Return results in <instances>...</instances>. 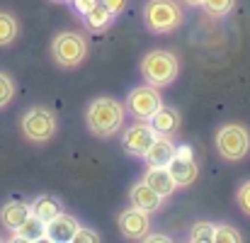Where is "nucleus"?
Masks as SVG:
<instances>
[{
	"label": "nucleus",
	"instance_id": "obj_1",
	"mask_svg": "<svg viewBox=\"0 0 250 243\" xmlns=\"http://www.w3.org/2000/svg\"><path fill=\"white\" fill-rule=\"evenodd\" d=\"M124 119H126V107L122 102H117L114 97H95L85 112L87 129L97 139L114 136L124 127Z\"/></svg>",
	"mask_w": 250,
	"mask_h": 243
},
{
	"label": "nucleus",
	"instance_id": "obj_6",
	"mask_svg": "<svg viewBox=\"0 0 250 243\" xmlns=\"http://www.w3.org/2000/svg\"><path fill=\"white\" fill-rule=\"evenodd\" d=\"M51 56L61 68H76L87 56V39L78 32H61L51 42Z\"/></svg>",
	"mask_w": 250,
	"mask_h": 243
},
{
	"label": "nucleus",
	"instance_id": "obj_27",
	"mask_svg": "<svg viewBox=\"0 0 250 243\" xmlns=\"http://www.w3.org/2000/svg\"><path fill=\"white\" fill-rule=\"evenodd\" d=\"M102 7H107L109 12H112V17H117L124 7H126V0H97Z\"/></svg>",
	"mask_w": 250,
	"mask_h": 243
},
{
	"label": "nucleus",
	"instance_id": "obj_29",
	"mask_svg": "<svg viewBox=\"0 0 250 243\" xmlns=\"http://www.w3.org/2000/svg\"><path fill=\"white\" fill-rule=\"evenodd\" d=\"M144 241H153V243H166V241H170V236H167V234H151V231H148V234H146V236H144Z\"/></svg>",
	"mask_w": 250,
	"mask_h": 243
},
{
	"label": "nucleus",
	"instance_id": "obj_11",
	"mask_svg": "<svg viewBox=\"0 0 250 243\" xmlns=\"http://www.w3.org/2000/svg\"><path fill=\"white\" fill-rule=\"evenodd\" d=\"M148 124L153 127V132L158 134V136H175L177 134V129H180V124H182V117H180V112L175 110V107H166V105H161L158 110H156V114L148 119Z\"/></svg>",
	"mask_w": 250,
	"mask_h": 243
},
{
	"label": "nucleus",
	"instance_id": "obj_30",
	"mask_svg": "<svg viewBox=\"0 0 250 243\" xmlns=\"http://www.w3.org/2000/svg\"><path fill=\"white\" fill-rule=\"evenodd\" d=\"M182 2H185L187 7H202V2H204V0H182Z\"/></svg>",
	"mask_w": 250,
	"mask_h": 243
},
{
	"label": "nucleus",
	"instance_id": "obj_7",
	"mask_svg": "<svg viewBox=\"0 0 250 243\" xmlns=\"http://www.w3.org/2000/svg\"><path fill=\"white\" fill-rule=\"evenodd\" d=\"M161 105H163V97H161L158 88H156V85H148V83L134 88V90L129 92L126 102H124L126 112H129L131 117H136V119H144V122H148Z\"/></svg>",
	"mask_w": 250,
	"mask_h": 243
},
{
	"label": "nucleus",
	"instance_id": "obj_24",
	"mask_svg": "<svg viewBox=\"0 0 250 243\" xmlns=\"http://www.w3.org/2000/svg\"><path fill=\"white\" fill-rule=\"evenodd\" d=\"M12 97H15V81L0 71V110L7 107L12 102Z\"/></svg>",
	"mask_w": 250,
	"mask_h": 243
},
{
	"label": "nucleus",
	"instance_id": "obj_21",
	"mask_svg": "<svg viewBox=\"0 0 250 243\" xmlns=\"http://www.w3.org/2000/svg\"><path fill=\"white\" fill-rule=\"evenodd\" d=\"M214 229H216V224H211V221H197V224L189 229V241L192 243H211L214 241Z\"/></svg>",
	"mask_w": 250,
	"mask_h": 243
},
{
	"label": "nucleus",
	"instance_id": "obj_13",
	"mask_svg": "<svg viewBox=\"0 0 250 243\" xmlns=\"http://www.w3.org/2000/svg\"><path fill=\"white\" fill-rule=\"evenodd\" d=\"M167 170L175 180L177 187H187L197 180L199 175V168H197V161L194 158H180V156H172V161L167 163Z\"/></svg>",
	"mask_w": 250,
	"mask_h": 243
},
{
	"label": "nucleus",
	"instance_id": "obj_26",
	"mask_svg": "<svg viewBox=\"0 0 250 243\" xmlns=\"http://www.w3.org/2000/svg\"><path fill=\"white\" fill-rule=\"evenodd\" d=\"M85 241L97 243V241H100V234H97V231H92V229H85V226H81V229L76 231V236H73V243H85Z\"/></svg>",
	"mask_w": 250,
	"mask_h": 243
},
{
	"label": "nucleus",
	"instance_id": "obj_10",
	"mask_svg": "<svg viewBox=\"0 0 250 243\" xmlns=\"http://www.w3.org/2000/svg\"><path fill=\"white\" fill-rule=\"evenodd\" d=\"M81 229L78 219L61 212L59 217H54L49 224H46V241L51 243H73V236L76 231Z\"/></svg>",
	"mask_w": 250,
	"mask_h": 243
},
{
	"label": "nucleus",
	"instance_id": "obj_17",
	"mask_svg": "<svg viewBox=\"0 0 250 243\" xmlns=\"http://www.w3.org/2000/svg\"><path fill=\"white\" fill-rule=\"evenodd\" d=\"M172 156H175L172 139L170 136H156L153 144H151V149L146 151L144 161H146V165H167V163L172 161Z\"/></svg>",
	"mask_w": 250,
	"mask_h": 243
},
{
	"label": "nucleus",
	"instance_id": "obj_4",
	"mask_svg": "<svg viewBox=\"0 0 250 243\" xmlns=\"http://www.w3.org/2000/svg\"><path fill=\"white\" fill-rule=\"evenodd\" d=\"M216 151L224 161H243L250 151V132L243 124H224L214 136Z\"/></svg>",
	"mask_w": 250,
	"mask_h": 243
},
{
	"label": "nucleus",
	"instance_id": "obj_31",
	"mask_svg": "<svg viewBox=\"0 0 250 243\" xmlns=\"http://www.w3.org/2000/svg\"><path fill=\"white\" fill-rule=\"evenodd\" d=\"M54 2H71V0H54Z\"/></svg>",
	"mask_w": 250,
	"mask_h": 243
},
{
	"label": "nucleus",
	"instance_id": "obj_15",
	"mask_svg": "<svg viewBox=\"0 0 250 243\" xmlns=\"http://www.w3.org/2000/svg\"><path fill=\"white\" fill-rule=\"evenodd\" d=\"M29 214H32V204H27V202H22V199H12V202L2 204V209H0V224H2L5 229L15 231Z\"/></svg>",
	"mask_w": 250,
	"mask_h": 243
},
{
	"label": "nucleus",
	"instance_id": "obj_5",
	"mask_svg": "<svg viewBox=\"0 0 250 243\" xmlns=\"http://www.w3.org/2000/svg\"><path fill=\"white\" fill-rule=\"evenodd\" d=\"M56 127V114L49 107H29L20 119V129L24 139H29L32 144H46L49 139H54Z\"/></svg>",
	"mask_w": 250,
	"mask_h": 243
},
{
	"label": "nucleus",
	"instance_id": "obj_28",
	"mask_svg": "<svg viewBox=\"0 0 250 243\" xmlns=\"http://www.w3.org/2000/svg\"><path fill=\"white\" fill-rule=\"evenodd\" d=\"M73 2V10L78 12V15H85V12H90L95 5H97V0H71Z\"/></svg>",
	"mask_w": 250,
	"mask_h": 243
},
{
	"label": "nucleus",
	"instance_id": "obj_9",
	"mask_svg": "<svg viewBox=\"0 0 250 243\" xmlns=\"http://www.w3.org/2000/svg\"><path fill=\"white\" fill-rule=\"evenodd\" d=\"M119 231L131 239V241H144V236L151 231V217L148 212L139 209V207H129L119 214Z\"/></svg>",
	"mask_w": 250,
	"mask_h": 243
},
{
	"label": "nucleus",
	"instance_id": "obj_22",
	"mask_svg": "<svg viewBox=\"0 0 250 243\" xmlns=\"http://www.w3.org/2000/svg\"><path fill=\"white\" fill-rule=\"evenodd\" d=\"M243 241V234L231 226V224H216L214 229V243H241Z\"/></svg>",
	"mask_w": 250,
	"mask_h": 243
},
{
	"label": "nucleus",
	"instance_id": "obj_2",
	"mask_svg": "<svg viewBox=\"0 0 250 243\" xmlns=\"http://www.w3.org/2000/svg\"><path fill=\"white\" fill-rule=\"evenodd\" d=\"M139 71L148 85L166 88L180 76V59L170 49H153L141 59Z\"/></svg>",
	"mask_w": 250,
	"mask_h": 243
},
{
	"label": "nucleus",
	"instance_id": "obj_19",
	"mask_svg": "<svg viewBox=\"0 0 250 243\" xmlns=\"http://www.w3.org/2000/svg\"><path fill=\"white\" fill-rule=\"evenodd\" d=\"M112 12L107 10V7H102L100 2L90 10V12H85L83 15V22H85V27L90 29V32H104L109 24H112Z\"/></svg>",
	"mask_w": 250,
	"mask_h": 243
},
{
	"label": "nucleus",
	"instance_id": "obj_20",
	"mask_svg": "<svg viewBox=\"0 0 250 243\" xmlns=\"http://www.w3.org/2000/svg\"><path fill=\"white\" fill-rule=\"evenodd\" d=\"M20 34V24L15 20V15L10 12H0V46H7L17 39Z\"/></svg>",
	"mask_w": 250,
	"mask_h": 243
},
{
	"label": "nucleus",
	"instance_id": "obj_18",
	"mask_svg": "<svg viewBox=\"0 0 250 243\" xmlns=\"http://www.w3.org/2000/svg\"><path fill=\"white\" fill-rule=\"evenodd\" d=\"M63 212V207H61V199H56L54 195H42V197H37L34 202H32V214L39 219V221H44V224H49L54 217H59Z\"/></svg>",
	"mask_w": 250,
	"mask_h": 243
},
{
	"label": "nucleus",
	"instance_id": "obj_23",
	"mask_svg": "<svg viewBox=\"0 0 250 243\" xmlns=\"http://www.w3.org/2000/svg\"><path fill=\"white\" fill-rule=\"evenodd\" d=\"M236 0H204L202 2V10L209 15V17H224L233 10Z\"/></svg>",
	"mask_w": 250,
	"mask_h": 243
},
{
	"label": "nucleus",
	"instance_id": "obj_8",
	"mask_svg": "<svg viewBox=\"0 0 250 243\" xmlns=\"http://www.w3.org/2000/svg\"><path fill=\"white\" fill-rule=\"evenodd\" d=\"M156 136H158V134L153 132V127H151L148 122L139 119V122L131 124L129 129H124V134H122V149H124L129 156H134V158H144Z\"/></svg>",
	"mask_w": 250,
	"mask_h": 243
},
{
	"label": "nucleus",
	"instance_id": "obj_12",
	"mask_svg": "<svg viewBox=\"0 0 250 243\" xmlns=\"http://www.w3.org/2000/svg\"><path fill=\"white\" fill-rule=\"evenodd\" d=\"M129 199H131L134 207H139V209H144V212H148V214L156 212V209H161V204H163V195H158V192H156L151 185H146L144 180L131 187Z\"/></svg>",
	"mask_w": 250,
	"mask_h": 243
},
{
	"label": "nucleus",
	"instance_id": "obj_3",
	"mask_svg": "<svg viewBox=\"0 0 250 243\" xmlns=\"http://www.w3.org/2000/svg\"><path fill=\"white\" fill-rule=\"evenodd\" d=\"M144 22L153 34H172L185 22V10L177 0H148L144 5Z\"/></svg>",
	"mask_w": 250,
	"mask_h": 243
},
{
	"label": "nucleus",
	"instance_id": "obj_14",
	"mask_svg": "<svg viewBox=\"0 0 250 243\" xmlns=\"http://www.w3.org/2000/svg\"><path fill=\"white\" fill-rule=\"evenodd\" d=\"M144 182L151 185L163 197H170L175 192V187H177L172 175H170V170H167V165H148V170L144 173Z\"/></svg>",
	"mask_w": 250,
	"mask_h": 243
},
{
	"label": "nucleus",
	"instance_id": "obj_16",
	"mask_svg": "<svg viewBox=\"0 0 250 243\" xmlns=\"http://www.w3.org/2000/svg\"><path fill=\"white\" fill-rule=\"evenodd\" d=\"M12 241H27V243H39V241H46V224L39 221L34 214H29L10 236Z\"/></svg>",
	"mask_w": 250,
	"mask_h": 243
},
{
	"label": "nucleus",
	"instance_id": "obj_25",
	"mask_svg": "<svg viewBox=\"0 0 250 243\" xmlns=\"http://www.w3.org/2000/svg\"><path fill=\"white\" fill-rule=\"evenodd\" d=\"M236 204L241 207V212H243L246 217H250V180L238 187V192H236Z\"/></svg>",
	"mask_w": 250,
	"mask_h": 243
}]
</instances>
